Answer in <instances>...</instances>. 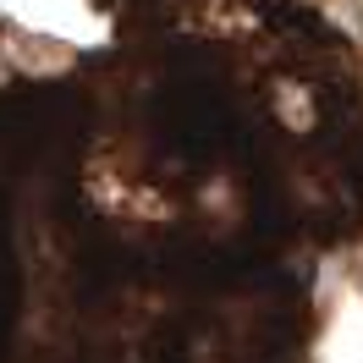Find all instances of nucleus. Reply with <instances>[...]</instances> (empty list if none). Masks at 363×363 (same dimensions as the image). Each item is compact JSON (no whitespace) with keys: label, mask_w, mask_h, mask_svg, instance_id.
<instances>
[{"label":"nucleus","mask_w":363,"mask_h":363,"mask_svg":"<svg viewBox=\"0 0 363 363\" xmlns=\"http://www.w3.org/2000/svg\"><path fill=\"white\" fill-rule=\"evenodd\" d=\"M330 363H363V308H347L330 336Z\"/></svg>","instance_id":"f257e3e1"}]
</instances>
